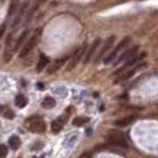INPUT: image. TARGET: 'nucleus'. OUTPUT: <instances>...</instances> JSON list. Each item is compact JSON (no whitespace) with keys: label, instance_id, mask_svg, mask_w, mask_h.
Segmentation results:
<instances>
[{"label":"nucleus","instance_id":"nucleus-1","mask_svg":"<svg viewBox=\"0 0 158 158\" xmlns=\"http://www.w3.org/2000/svg\"><path fill=\"white\" fill-rule=\"evenodd\" d=\"M106 139H107V143L111 146L118 148V149H124V150H126L127 148H128L127 140L126 138H125V135H124V133L118 131V130H111L108 132L107 137H106Z\"/></svg>","mask_w":158,"mask_h":158},{"label":"nucleus","instance_id":"nucleus-2","mask_svg":"<svg viewBox=\"0 0 158 158\" xmlns=\"http://www.w3.org/2000/svg\"><path fill=\"white\" fill-rule=\"evenodd\" d=\"M130 43H131V38H130V37H124V38L118 43V45L114 48L111 52L103 58V63L110 64V63H112V62H114V60L117 58V55H118L123 49H125Z\"/></svg>","mask_w":158,"mask_h":158},{"label":"nucleus","instance_id":"nucleus-3","mask_svg":"<svg viewBox=\"0 0 158 158\" xmlns=\"http://www.w3.org/2000/svg\"><path fill=\"white\" fill-rule=\"evenodd\" d=\"M26 127L33 133H43L45 132V123L40 117H32L26 120Z\"/></svg>","mask_w":158,"mask_h":158},{"label":"nucleus","instance_id":"nucleus-4","mask_svg":"<svg viewBox=\"0 0 158 158\" xmlns=\"http://www.w3.org/2000/svg\"><path fill=\"white\" fill-rule=\"evenodd\" d=\"M86 48H87V43L85 42V43H83L81 47L77 48V49L75 50V52L73 54V56L70 57V61H69V63H68V65H67V70L69 71V70L74 69V68L76 67V64L79 63L80 61H81V58L85 56Z\"/></svg>","mask_w":158,"mask_h":158},{"label":"nucleus","instance_id":"nucleus-5","mask_svg":"<svg viewBox=\"0 0 158 158\" xmlns=\"http://www.w3.org/2000/svg\"><path fill=\"white\" fill-rule=\"evenodd\" d=\"M40 35V30H36V32L32 35V37L29 40V42L25 44V47H23V49H22V51H20V54H19L20 57H25V56H27L31 52L32 49L36 47L37 43H38Z\"/></svg>","mask_w":158,"mask_h":158},{"label":"nucleus","instance_id":"nucleus-6","mask_svg":"<svg viewBox=\"0 0 158 158\" xmlns=\"http://www.w3.org/2000/svg\"><path fill=\"white\" fill-rule=\"evenodd\" d=\"M146 56V54L145 52H142V54H139V55H135V56H133L132 58H130L128 61H126L125 62V64L121 67V68H119L118 70L114 73V75H118V74H121L123 71H125V70H127V69H131L135 64H137V63H139L140 61H142L143 58Z\"/></svg>","mask_w":158,"mask_h":158},{"label":"nucleus","instance_id":"nucleus-7","mask_svg":"<svg viewBox=\"0 0 158 158\" xmlns=\"http://www.w3.org/2000/svg\"><path fill=\"white\" fill-rule=\"evenodd\" d=\"M114 40H115V36H111V37H108V40L105 42V44H103V47L101 48L100 52H99L98 56H96V58H95V63H98V62L102 58L103 56L107 54V51H108V50H111L112 47H113V44H114Z\"/></svg>","mask_w":158,"mask_h":158},{"label":"nucleus","instance_id":"nucleus-8","mask_svg":"<svg viewBox=\"0 0 158 158\" xmlns=\"http://www.w3.org/2000/svg\"><path fill=\"white\" fill-rule=\"evenodd\" d=\"M138 50H139V47L138 45H133V47L128 48L125 52H123L121 54V56L119 57L118 60L115 61V65H118L119 63H121L123 61H125V60H130V58H132L133 56L137 55V52H138Z\"/></svg>","mask_w":158,"mask_h":158},{"label":"nucleus","instance_id":"nucleus-9","mask_svg":"<svg viewBox=\"0 0 158 158\" xmlns=\"http://www.w3.org/2000/svg\"><path fill=\"white\" fill-rule=\"evenodd\" d=\"M100 44H101V40L100 38H96V40L93 42V44L90 45V48H89V50H88L87 55L85 56V60H83V63L87 64L90 60H92V57H93V55H94L95 50L98 49V48L100 47Z\"/></svg>","mask_w":158,"mask_h":158},{"label":"nucleus","instance_id":"nucleus-10","mask_svg":"<svg viewBox=\"0 0 158 158\" xmlns=\"http://www.w3.org/2000/svg\"><path fill=\"white\" fill-rule=\"evenodd\" d=\"M146 67V64L145 63H139L135 68H133V69H131L130 71H127V73H125L121 77H119L118 80H117V82H121V81H126V80L128 79H131L133 75H135L137 71H139V70H142V69H144Z\"/></svg>","mask_w":158,"mask_h":158},{"label":"nucleus","instance_id":"nucleus-11","mask_svg":"<svg viewBox=\"0 0 158 158\" xmlns=\"http://www.w3.org/2000/svg\"><path fill=\"white\" fill-rule=\"evenodd\" d=\"M137 115H128L126 118H121L117 120L114 124H115V126L117 127H127L130 126V125H132L133 123H135V120H137Z\"/></svg>","mask_w":158,"mask_h":158},{"label":"nucleus","instance_id":"nucleus-12","mask_svg":"<svg viewBox=\"0 0 158 158\" xmlns=\"http://www.w3.org/2000/svg\"><path fill=\"white\" fill-rule=\"evenodd\" d=\"M65 121H67V117H60V118H57L56 120H54L52 124H51V131L54 133H58L63 128Z\"/></svg>","mask_w":158,"mask_h":158},{"label":"nucleus","instance_id":"nucleus-13","mask_svg":"<svg viewBox=\"0 0 158 158\" xmlns=\"http://www.w3.org/2000/svg\"><path fill=\"white\" fill-rule=\"evenodd\" d=\"M64 62H65V60H64V58H61V60L55 61L52 65H50V67L48 68V74H54V73H56V71L58 70V69L63 65Z\"/></svg>","mask_w":158,"mask_h":158},{"label":"nucleus","instance_id":"nucleus-14","mask_svg":"<svg viewBox=\"0 0 158 158\" xmlns=\"http://www.w3.org/2000/svg\"><path fill=\"white\" fill-rule=\"evenodd\" d=\"M48 64H49V58H48L45 55H40V61H38V64H37V67H36V70L40 73V71L43 70L45 67H47Z\"/></svg>","mask_w":158,"mask_h":158},{"label":"nucleus","instance_id":"nucleus-15","mask_svg":"<svg viewBox=\"0 0 158 158\" xmlns=\"http://www.w3.org/2000/svg\"><path fill=\"white\" fill-rule=\"evenodd\" d=\"M55 105H56L55 99L51 98V96H47V98L43 100V102H42V107L45 108V110H50V108L55 107Z\"/></svg>","mask_w":158,"mask_h":158},{"label":"nucleus","instance_id":"nucleus-16","mask_svg":"<svg viewBox=\"0 0 158 158\" xmlns=\"http://www.w3.org/2000/svg\"><path fill=\"white\" fill-rule=\"evenodd\" d=\"M16 105L17 107H19V108H24L26 105H27V99H26V96L23 94H18L16 96Z\"/></svg>","mask_w":158,"mask_h":158},{"label":"nucleus","instance_id":"nucleus-17","mask_svg":"<svg viewBox=\"0 0 158 158\" xmlns=\"http://www.w3.org/2000/svg\"><path fill=\"white\" fill-rule=\"evenodd\" d=\"M8 144H10V148H11L12 150H17V149L20 146V139H19V137L12 135V137L10 138V140H8Z\"/></svg>","mask_w":158,"mask_h":158},{"label":"nucleus","instance_id":"nucleus-18","mask_svg":"<svg viewBox=\"0 0 158 158\" xmlns=\"http://www.w3.org/2000/svg\"><path fill=\"white\" fill-rule=\"evenodd\" d=\"M88 121H89V119L87 117H76L73 120V125L74 126H83V125L87 124Z\"/></svg>","mask_w":158,"mask_h":158},{"label":"nucleus","instance_id":"nucleus-19","mask_svg":"<svg viewBox=\"0 0 158 158\" xmlns=\"http://www.w3.org/2000/svg\"><path fill=\"white\" fill-rule=\"evenodd\" d=\"M29 35V31L27 30H25V31L20 35V37L18 38V40H17V43H16V47H15V50H18L19 48H20V45L23 44V42L25 40V38H26V36Z\"/></svg>","mask_w":158,"mask_h":158},{"label":"nucleus","instance_id":"nucleus-20","mask_svg":"<svg viewBox=\"0 0 158 158\" xmlns=\"http://www.w3.org/2000/svg\"><path fill=\"white\" fill-rule=\"evenodd\" d=\"M7 146L5 145H0V158H5L7 156Z\"/></svg>","mask_w":158,"mask_h":158},{"label":"nucleus","instance_id":"nucleus-21","mask_svg":"<svg viewBox=\"0 0 158 158\" xmlns=\"http://www.w3.org/2000/svg\"><path fill=\"white\" fill-rule=\"evenodd\" d=\"M17 6H18V1H12L11 2V6H10V10H8V15L10 16L17 10Z\"/></svg>","mask_w":158,"mask_h":158},{"label":"nucleus","instance_id":"nucleus-22","mask_svg":"<svg viewBox=\"0 0 158 158\" xmlns=\"http://www.w3.org/2000/svg\"><path fill=\"white\" fill-rule=\"evenodd\" d=\"M92 157H93V153L90 151H86V152L81 153V156L79 158H92Z\"/></svg>","mask_w":158,"mask_h":158},{"label":"nucleus","instance_id":"nucleus-23","mask_svg":"<svg viewBox=\"0 0 158 158\" xmlns=\"http://www.w3.org/2000/svg\"><path fill=\"white\" fill-rule=\"evenodd\" d=\"M5 118L6 119H13L15 118V113L11 111V110H8V111H6V113H5Z\"/></svg>","mask_w":158,"mask_h":158},{"label":"nucleus","instance_id":"nucleus-24","mask_svg":"<svg viewBox=\"0 0 158 158\" xmlns=\"http://www.w3.org/2000/svg\"><path fill=\"white\" fill-rule=\"evenodd\" d=\"M5 29H6V23H4L0 26V38L2 37V35H4V32H5Z\"/></svg>","mask_w":158,"mask_h":158},{"label":"nucleus","instance_id":"nucleus-25","mask_svg":"<svg viewBox=\"0 0 158 158\" xmlns=\"http://www.w3.org/2000/svg\"><path fill=\"white\" fill-rule=\"evenodd\" d=\"M37 87L40 88V89H43V88H44V86H43V83H38V85H37Z\"/></svg>","mask_w":158,"mask_h":158},{"label":"nucleus","instance_id":"nucleus-26","mask_svg":"<svg viewBox=\"0 0 158 158\" xmlns=\"http://www.w3.org/2000/svg\"><path fill=\"white\" fill-rule=\"evenodd\" d=\"M2 110H4V108H2V106H1V105H0V113H1V112H2Z\"/></svg>","mask_w":158,"mask_h":158},{"label":"nucleus","instance_id":"nucleus-27","mask_svg":"<svg viewBox=\"0 0 158 158\" xmlns=\"http://www.w3.org/2000/svg\"><path fill=\"white\" fill-rule=\"evenodd\" d=\"M32 158H37V157H32Z\"/></svg>","mask_w":158,"mask_h":158}]
</instances>
